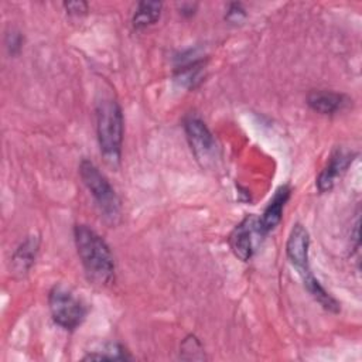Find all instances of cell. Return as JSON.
Instances as JSON below:
<instances>
[{"label": "cell", "mask_w": 362, "mask_h": 362, "mask_svg": "<svg viewBox=\"0 0 362 362\" xmlns=\"http://www.w3.org/2000/svg\"><path fill=\"white\" fill-rule=\"evenodd\" d=\"M83 359H109V361H123V359H129V356L126 355L123 346L113 344V345H107L100 354H89L86 355Z\"/></svg>", "instance_id": "obj_15"}, {"label": "cell", "mask_w": 362, "mask_h": 362, "mask_svg": "<svg viewBox=\"0 0 362 362\" xmlns=\"http://www.w3.org/2000/svg\"><path fill=\"white\" fill-rule=\"evenodd\" d=\"M40 247V239L37 236H28L14 252L11 257L13 270L18 274H24L33 266Z\"/></svg>", "instance_id": "obj_11"}, {"label": "cell", "mask_w": 362, "mask_h": 362, "mask_svg": "<svg viewBox=\"0 0 362 362\" xmlns=\"http://www.w3.org/2000/svg\"><path fill=\"white\" fill-rule=\"evenodd\" d=\"M303 277V281H304V286L305 288L308 290V293L328 311H332V313H338L339 311V304L338 301L329 296V293L320 284V281L313 276L310 267L303 270V272H298Z\"/></svg>", "instance_id": "obj_12"}, {"label": "cell", "mask_w": 362, "mask_h": 362, "mask_svg": "<svg viewBox=\"0 0 362 362\" xmlns=\"http://www.w3.org/2000/svg\"><path fill=\"white\" fill-rule=\"evenodd\" d=\"M52 320L64 329L74 331L86 317L85 304L66 287L54 286L48 296Z\"/></svg>", "instance_id": "obj_4"}, {"label": "cell", "mask_w": 362, "mask_h": 362, "mask_svg": "<svg viewBox=\"0 0 362 362\" xmlns=\"http://www.w3.org/2000/svg\"><path fill=\"white\" fill-rule=\"evenodd\" d=\"M64 7L69 14H76V16L88 11V4L85 1H68V3H64Z\"/></svg>", "instance_id": "obj_17"}, {"label": "cell", "mask_w": 362, "mask_h": 362, "mask_svg": "<svg viewBox=\"0 0 362 362\" xmlns=\"http://www.w3.org/2000/svg\"><path fill=\"white\" fill-rule=\"evenodd\" d=\"M259 233L257 218L253 215L246 216L239 225L235 226L229 236V246L236 257L247 262L253 255V235Z\"/></svg>", "instance_id": "obj_6"}, {"label": "cell", "mask_w": 362, "mask_h": 362, "mask_svg": "<svg viewBox=\"0 0 362 362\" xmlns=\"http://www.w3.org/2000/svg\"><path fill=\"white\" fill-rule=\"evenodd\" d=\"M74 238L89 280L98 284L110 283L115 277V260L103 238L86 225H76Z\"/></svg>", "instance_id": "obj_1"}, {"label": "cell", "mask_w": 362, "mask_h": 362, "mask_svg": "<svg viewBox=\"0 0 362 362\" xmlns=\"http://www.w3.org/2000/svg\"><path fill=\"white\" fill-rule=\"evenodd\" d=\"M308 247H310L308 230L301 223L298 222L294 223L287 239L286 252L291 264L298 272L308 269Z\"/></svg>", "instance_id": "obj_7"}, {"label": "cell", "mask_w": 362, "mask_h": 362, "mask_svg": "<svg viewBox=\"0 0 362 362\" xmlns=\"http://www.w3.org/2000/svg\"><path fill=\"white\" fill-rule=\"evenodd\" d=\"M204 66L202 59L189 58L177 68V79L188 88H195L204 79Z\"/></svg>", "instance_id": "obj_13"}, {"label": "cell", "mask_w": 362, "mask_h": 362, "mask_svg": "<svg viewBox=\"0 0 362 362\" xmlns=\"http://www.w3.org/2000/svg\"><path fill=\"white\" fill-rule=\"evenodd\" d=\"M308 106L322 115H332L346 105V98L342 93L331 90H313L307 96Z\"/></svg>", "instance_id": "obj_10"}, {"label": "cell", "mask_w": 362, "mask_h": 362, "mask_svg": "<svg viewBox=\"0 0 362 362\" xmlns=\"http://www.w3.org/2000/svg\"><path fill=\"white\" fill-rule=\"evenodd\" d=\"M79 174L105 216L115 221L120 215V201L107 178L89 160L81 161Z\"/></svg>", "instance_id": "obj_3"}, {"label": "cell", "mask_w": 362, "mask_h": 362, "mask_svg": "<svg viewBox=\"0 0 362 362\" xmlns=\"http://www.w3.org/2000/svg\"><path fill=\"white\" fill-rule=\"evenodd\" d=\"M161 8L163 3L160 1H140L132 20L133 27L136 30H140L150 24H154L160 18Z\"/></svg>", "instance_id": "obj_14"}, {"label": "cell", "mask_w": 362, "mask_h": 362, "mask_svg": "<svg viewBox=\"0 0 362 362\" xmlns=\"http://www.w3.org/2000/svg\"><path fill=\"white\" fill-rule=\"evenodd\" d=\"M354 160V154L345 150H335L329 157V161L320 173L317 178V187L321 192H327L332 189L337 180L346 171L349 164Z\"/></svg>", "instance_id": "obj_8"}, {"label": "cell", "mask_w": 362, "mask_h": 362, "mask_svg": "<svg viewBox=\"0 0 362 362\" xmlns=\"http://www.w3.org/2000/svg\"><path fill=\"white\" fill-rule=\"evenodd\" d=\"M290 192H291V189L288 185H283L274 192L273 198L270 199L269 205L263 211L262 216L257 219L260 235H266L267 232L273 230L279 225V222L281 221L284 204L287 202Z\"/></svg>", "instance_id": "obj_9"}, {"label": "cell", "mask_w": 362, "mask_h": 362, "mask_svg": "<svg viewBox=\"0 0 362 362\" xmlns=\"http://www.w3.org/2000/svg\"><path fill=\"white\" fill-rule=\"evenodd\" d=\"M246 13H245V8L240 3H232L229 4V8H228V13H226V18L232 23H236V21H240L242 18H245Z\"/></svg>", "instance_id": "obj_16"}, {"label": "cell", "mask_w": 362, "mask_h": 362, "mask_svg": "<svg viewBox=\"0 0 362 362\" xmlns=\"http://www.w3.org/2000/svg\"><path fill=\"white\" fill-rule=\"evenodd\" d=\"M96 133L106 163L117 165L123 141V115L119 103L112 98H103L96 103Z\"/></svg>", "instance_id": "obj_2"}, {"label": "cell", "mask_w": 362, "mask_h": 362, "mask_svg": "<svg viewBox=\"0 0 362 362\" xmlns=\"http://www.w3.org/2000/svg\"><path fill=\"white\" fill-rule=\"evenodd\" d=\"M184 130L195 157L202 161L211 160L215 154L216 143L206 124L197 116H188L184 120Z\"/></svg>", "instance_id": "obj_5"}, {"label": "cell", "mask_w": 362, "mask_h": 362, "mask_svg": "<svg viewBox=\"0 0 362 362\" xmlns=\"http://www.w3.org/2000/svg\"><path fill=\"white\" fill-rule=\"evenodd\" d=\"M6 45L10 51V54H14L20 49L21 47V35L18 33H10L7 34V40H6Z\"/></svg>", "instance_id": "obj_18"}]
</instances>
